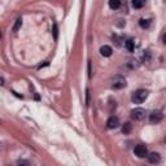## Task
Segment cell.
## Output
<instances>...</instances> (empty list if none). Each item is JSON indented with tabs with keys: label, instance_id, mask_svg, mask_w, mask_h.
Wrapping results in <instances>:
<instances>
[{
	"label": "cell",
	"instance_id": "cell-9",
	"mask_svg": "<svg viewBox=\"0 0 166 166\" xmlns=\"http://www.w3.org/2000/svg\"><path fill=\"white\" fill-rule=\"evenodd\" d=\"M145 4V0H131V5L135 9H141Z\"/></svg>",
	"mask_w": 166,
	"mask_h": 166
},
{
	"label": "cell",
	"instance_id": "cell-13",
	"mask_svg": "<svg viewBox=\"0 0 166 166\" xmlns=\"http://www.w3.org/2000/svg\"><path fill=\"white\" fill-rule=\"evenodd\" d=\"M139 25H140L141 29H148V27H149V20L140 18V20H139Z\"/></svg>",
	"mask_w": 166,
	"mask_h": 166
},
{
	"label": "cell",
	"instance_id": "cell-15",
	"mask_svg": "<svg viewBox=\"0 0 166 166\" xmlns=\"http://www.w3.org/2000/svg\"><path fill=\"white\" fill-rule=\"evenodd\" d=\"M53 34H55V39H57V25H53Z\"/></svg>",
	"mask_w": 166,
	"mask_h": 166
},
{
	"label": "cell",
	"instance_id": "cell-14",
	"mask_svg": "<svg viewBox=\"0 0 166 166\" xmlns=\"http://www.w3.org/2000/svg\"><path fill=\"white\" fill-rule=\"evenodd\" d=\"M21 26H22V18H17L14 26H13V31H18V29H20Z\"/></svg>",
	"mask_w": 166,
	"mask_h": 166
},
{
	"label": "cell",
	"instance_id": "cell-4",
	"mask_svg": "<svg viewBox=\"0 0 166 166\" xmlns=\"http://www.w3.org/2000/svg\"><path fill=\"white\" fill-rule=\"evenodd\" d=\"M134 153H135V156L136 157H139V158H144L148 156V149H147V147L143 145V144H138V145H135L134 148Z\"/></svg>",
	"mask_w": 166,
	"mask_h": 166
},
{
	"label": "cell",
	"instance_id": "cell-6",
	"mask_svg": "<svg viewBox=\"0 0 166 166\" xmlns=\"http://www.w3.org/2000/svg\"><path fill=\"white\" fill-rule=\"evenodd\" d=\"M118 126H120V120L117 117L112 116L108 118V121H106V127L108 128H117Z\"/></svg>",
	"mask_w": 166,
	"mask_h": 166
},
{
	"label": "cell",
	"instance_id": "cell-1",
	"mask_svg": "<svg viewBox=\"0 0 166 166\" xmlns=\"http://www.w3.org/2000/svg\"><path fill=\"white\" fill-rule=\"evenodd\" d=\"M147 97H148V91L144 90V88H139V90H136L132 93L131 100H132V103H135V104H141L143 101H145Z\"/></svg>",
	"mask_w": 166,
	"mask_h": 166
},
{
	"label": "cell",
	"instance_id": "cell-2",
	"mask_svg": "<svg viewBox=\"0 0 166 166\" xmlns=\"http://www.w3.org/2000/svg\"><path fill=\"white\" fill-rule=\"evenodd\" d=\"M110 83H112V88H114V90H122V88H124L126 87V79L123 78L122 75H116V77H113L112 78V81H110Z\"/></svg>",
	"mask_w": 166,
	"mask_h": 166
},
{
	"label": "cell",
	"instance_id": "cell-5",
	"mask_svg": "<svg viewBox=\"0 0 166 166\" xmlns=\"http://www.w3.org/2000/svg\"><path fill=\"white\" fill-rule=\"evenodd\" d=\"M162 118H164V114H162V112H160V110H153L149 114V121L152 123H160L162 121Z\"/></svg>",
	"mask_w": 166,
	"mask_h": 166
},
{
	"label": "cell",
	"instance_id": "cell-11",
	"mask_svg": "<svg viewBox=\"0 0 166 166\" xmlns=\"http://www.w3.org/2000/svg\"><path fill=\"white\" fill-rule=\"evenodd\" d=\"M131 128H132L131 123L126 122V123H124L123 126H122V132H123V134H130V132H131Z\"/></svg>",
	"mask_w": 166,
	"mask_h": 166
},
{
	"label": "cell",
	"instance_id": "cell-7",
	"mask_svg": "<svg viewBox=\"0 0 166 166\" xmlns=\"http://www.w3.org/2000/svg\"><path fill=\"white\" fill-rule=\"evenodd\" d=\"M148 161H149V164H160V161H161V156H160V153L157 152H152V153H148Z\"/></svg>",
	"mask_w": 166,
	"mask_h": 166
},
{
	"label": "cell",
	"instance_id": "cell-16",
	"mask_svg": "<svg viewBox=\"0 0 166 166\" xmlns=\"http://www.w3.org/2000/svg\"><path fill=\"white\" fill-rule=\"evenodd\" d=\"M164 43H165V44H166V34H165V35H164Z\"/></svg>",
	"mask_w": 166,
	"mask_h": 166
},
{
	"label": "cell",
	"instance_id": "cell-8",
	"mask_svg": "<svg viewBox=\"0 0 166 166\" xmlns=\"http://www.w3.org/2000/svg\"><path fill=\"white\" fill-rule=\"evenodd\" d=\"M100 53H101L104 57H110L112 53H113V49H112V47H109V45H103L101 48H100Z\"/></svg>",
	"mask_w": 166,
	"mask_h": 166
},
{
	"label": "cell",
	"instance_id": "cell-3",
	"mask_svg": "<svg viewBox=\"0 0 166 166\" xmlns=\"http://www.w3.org/2000/svg\"><path fill=\"white\" fill-rule=\"evenodd\" d=\"M145 110L143 108H135L132 109L131 112H130V117L132 118V120L135 121H141V120H144L145 118Z\"/></svg>",
	"mask_w": 166,
	"mask_h": 166
},
{
	"label": "cell",
	"instance_id": "cell-12",
	"mask_svg": "<svg viewBox=\"0 0 166 166\" xmlns=\"http://www.w3.org/2000/svg\"><path fill=\"white\" fill-rule=\"evenodd\" d=\"M124 47H126V49H127L128 52H132V51H134V42H132L131 39L126 40V42H124Z\"/></svg>",
	"mask_w": 166,
	"mask_h": 166
},
{
	"label": "cell",
	"instance_id": "cell-10",
	"mask_svg": "<svg viewBox=\"0 0 166 166\" xmlns=\"http://www.w3.org/2000/svg\"><path fill=\"white\" fill-rule=\"evenodd\" d=\"M121 7V0H109V8L110 9H118Z\"/></svg>",
	"mask_w": 166,
	"mask_h": 166
}]
</instances>
